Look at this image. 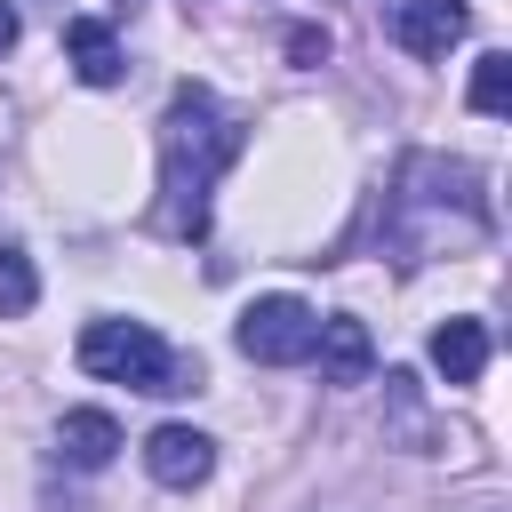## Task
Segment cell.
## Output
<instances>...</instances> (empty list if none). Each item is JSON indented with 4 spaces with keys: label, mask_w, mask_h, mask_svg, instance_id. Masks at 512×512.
<instances>
[{
    "label": "cell",
    "mask_w": 512,
    "mask_h": 512,
    "mask_svg": "<svg viewBox=\"0 0 512 512\" xmlns=\"http://www.w3.org/2000/svg\"><path fill=\"white\" fill-rule=\"evenodd\" d=\"M248 152V120L232 104H216L200 80H184L160 112V224L176 240H208V208H216V176Z\"/></svg>",
    "instance_id": "1"
},
{
    "label": "cell",
    "mask_w": 512,
    "mask_h": 512,
    "mask_svg": "<svg viewBox=\"0 0 512 512\" xmlns=\"http://www.w3.org/2000/svg\"><path fill=\"white\" fill-rule=\"evenodd\" d=\"M472 240H488L480 176H472L464 160L416 152V160L400 168V192H392V248H400V264H424V256L472 248Z\"/></svg>",
    "instance_id": "2"
},
{
    "label": "cell",
    "mask_w": 512,
    "mask_h": 512,
    "mask_svg": "<svg viewBox=\"0 0 512 512\" xmlns=\"http://www.w3.org/2000/svg\"><path fill=\"white\" fill-rule=\"evenodd\" d=\"M80 368L104 376V384H128V392H192L200 368L168 352L160 328L144 320H88L80 328Z\"/></svg>",
    "instance_id": "3"
},
{
    "label": "cell",
    "mask_w": 512,
    "mask_h": 512,
    "mask_svg": "<svg viewBox=\"0 0 512 512\" xmlns=\"http://www.w3.org/2000/svg\"><path fill=\"white\" fill-rule=\"evenodd\" d=\"M240 352L256 360V368H296V360H312V336H320V312L304 304V296H256L248 312H240Z\"/></svg>",
    "instance_id": "4"
},
{
    "label": "cell",
    "mask_w": 512,
    "mask_h": 512,
    "mask_svg": "<svg viewBox=\"0 0 512 512\" xmlns=\"http://www.w3.org/2000/svg\"><path fill=\"white\" fill-rule=\"evenodd\" d=\"M144 472H152L160 488H200V480L216 472V440L192 432V424H160V432L144 440Z\"/></svg>",
    "instance_id": "5"
},
{
    "label": "cell",
    "mask_w": 512,
    "mask_h": 512,
    "mask_svg": "<svg viewBox=\"0 0 512 512\" xmlns=\"http://www.w3.org/2000/svg\"><path fill=\"white\" fill-rule=\"evenodd\" d=\"M392 32H400L408 56H448V48L472 32V8H464V0H400Z\"/></svg>",
    "instance_id": "6"
},
{
    "label": "cell",
    "mask_w": 512,
    "mask_h": 512,
    "mask_svg": "<svg viewBox=\"0 0 512 512\" xmlns=\"http://www.w3.org/2000/svg\"><path fill=\"white\" fill-rule=\"evenodd\" d=\"M312 352H320V376L328 384H368V368H376V344H368V328L352 312H328L320 336H312Z\"/></svg>",
    "instance_id": "7"
},
{
    "label": "cell",
    "mask_w": 512,
    "mask_h": 512,
    "mask_svg": "<svg viewBox=\"0 0 512 512\" xmlns=\"http://www.w3.org/2000/svg\"><path fill=\"white\" fill-rule=\"evenodd\" d=\"M56 456H64L72 472H104V464L120 456V424H112L104 408H64V424H56Z\"/></svg>",
    "instance_id": "8"
},
{
    "label": "cell",
    "mask_w": 512,
    "mask_h": 512,
    "mask_svg": "<svg viewBox=\"0 0 512 512\" xmlns=\"http://www.w3.org/2000/svg\"><path fill=\"white\" fill-rule=\"evenodd\" d=\"M432 368L448 384H480V368H488V320H472V312L440 320L432 328Z\"/></svg>",
    "instance_id": "9"
},
{
    "label": "cell",
    "mask_w": 512,
    "mask_h": 512,
    "mask_svg": "<svg viewBox=\"0 0 512 512\" xmlns=\"http://www.w3.org/2000/svg\"><path fill=\"white\" fill-rule=\"evenodd\" d=\"M64 56H72V72L88 80V88H112L120 80V40H112V24H96V16H72L64 24Z\"/></svg>",
    "instance_id": "10"
},
{
    "label": "cell",
    "mask_w": 512,
    "mask_h": 512,
    "mask_svg": "<svg viewBox=\"0 0 512 512\" xmlns=\"http://www.w3.org/2000/svg\"><path fill=\"white\" fill-rule=\"evenodd\" d=\"M32 304H40V272L16 240H0V320H24Z\"/></svg>",
    "instance_id": "11"
},
{
    "label": "cell",
    "mask_w": 512,
    "mask_h": 512,
    "mask_svg": "<svg viewBox=\"0 0 512 512\" xmlns=\"http://www.w3.org/2000/svg\"><path fill=\"white\" fill-rule=\"evenodd\" d=\"M504 104H512V56L488 48V56L472 64V112H504Z\"/></svg>",
    "instance_id": "12"
},
{
    "label": "cell",
    "mask_w": 512,
    "mask_h": 512,
    "mask_svg": "<svg viewBox=\"0 0 512 512\" xmlns=\"http://www.w3.org/2000/svg\"><path fill=\"white\" fill-rule=\"evenodd\" d=\"M288 56H296V64H320V56H328V32H312V24L288 32Z\"/></svg>",
    "instance_id": "13"
},
{
    "label": "cell",
    "mask_w": 512,
    "mask_h": 512,
    "mask_svg": "<svg viewBox=\"0 0 512 512\" xmlns=\"http://www.w3.org/2000/svg\"><path fill=\"white\" fill-rule=\"evenodd\" d=\"M8 48H16V8L0 0V56H8Z\"/></svg>",
    "instance_id": "14"
}]
</instances>
